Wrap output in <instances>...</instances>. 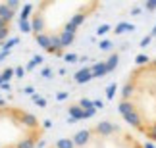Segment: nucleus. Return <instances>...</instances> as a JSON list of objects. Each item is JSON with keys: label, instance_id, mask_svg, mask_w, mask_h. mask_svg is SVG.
<instances>
[{"label": "nucleus", "instance_id": "1", "mask_svg": "<svg viewBox=\"0 0 156 148\" xmlns=\"http://www.w3.org/2000/svg\"><path fill=\"white\" fill-rule=\"evenodd\" d=\"M100 10L102 2L98 0H43L23 6L21 29H25L44 52L64 56L79 29Z\"/></svg>", "mask_w": 156, "mask_h": 148}, {"label": "nucleus", "instance_id": "3", "mask_svg": "<svg viewBox=\"0 0 156 148\" xmlns=\"http://www.w3.org/2000/svg\"><path fill=\"white\" fill-rule=\"evenodd\" d=\"M39 148H148L139 135L123 123L100 119L79 131L60 137Z\"/></svg>", "mask_w": 156, "mask_h": 148}, {"label": "nucleus", "instance_id": "4", "mask_svg": "<svg viewBox=\"0 0 156 148\" xmlns=\"http://www.w3.org/2000/svg\"><path fill=\"white\" fill-rule=\"evenodd\" d=\"M46 125L21 104L0 102V148H39L44 144Z\"/></svg>", "mask_w": 156, "mask_h": 148}, {"label": "nucleus", "instance_id": "5", "mask_svg": "<svg viewBox=\"0 0 156 148\" xmlns=\"http://www.w3.org/2000/svg\"><path fill=\"white\" fill-rule=\"evenodd\" d=\"M20 10H23V4H20V2H14V0L0 2V43L6 37H10L12 27H14V21H16Z\"/></svg>", "mask_w": 156, "mask_h": 148}, {"label": "nucleus", "instance_id": "2", "mask_svg": "<svg viewBox=\"0 0 156 148\" xmlns=\"http://www.w3.org/2000/svg\"><path fill=\"white\" fill-rule=\"evenodd\" d=\"M118 112L131 131L156 143V58H147L127 71L119 88Z\"/></svg>", "mask_w": 156, "mask_h": 148}]
</instances>
